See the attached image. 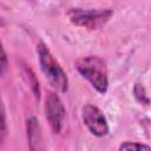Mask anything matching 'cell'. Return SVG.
I'll use <instances>...</instances> for the list:
<instances>
[{"instance_id": "3", "label": "cell", "mask_w": 151, "mask_h": 151, "mask_svg": "<svg viewBox=\"0 0 151 151\" xmlns=\"http://www.w3.org/2000/svg\"><path fill=\"white\" fill-rule=\"evenodd\" d=\"M112 9H83L71 8L67 15L76 26L86 29H98L103 27L112 17Z\"/></svg>"}, {"instance_id": "6", "label": "cell", "mask_w": 151, "mask_h": 151, "mask_svg": "<svg viewBox=\"0 0 151 151\" xmlns=\"http://www.w3.org/2000/svg\"><path fill=\"white\" fill-rule=\"evenodd\" d=\"M38 123L39 122L34 117H32L27 120V138H28L31 150H41L42 149L41 130H40V125Z\"/></svg>"}, {"instance_id": "2", "label": "cell", "mask_w": 151, "mask_h": 151, "mask_svg": "<svg viewBox=\"0 0 151 151\" xmlns=\"http://www.w3.org/2000/svg\"><path fill=\"white\" fill-rule=\"evenodd\" d=\"M37 54H38L40 68L47 81L55 90L60 92H66L68 88L67 76L44 42H39L37 45Z\"/></svg>"}, {"instance_id": "1", "label": "cell", "mask_w": 151, "mask_h": 151, "mask_svg": "<svg viewBox=\"0 0 151 151\" xmlns=\"http://www.w3.org/2000/svg\"><path fill=\"white\" fill-rule=\"evenodd\" d=\"M77 71L84 77L93 88L99 93H106L109 88L107 67L105 61L97 55H88L80 58L76 63Z\"/></svg>"}, {"instance_id": "4", "label": "cell", "mask_w": 151, "mask_h": 151, "mask_svg": "<svg viewBox=\"0 0 151 151\" xmlns=\"http://www.w3.org/2000/svg\"><path fill=\"white\" fill-rule=\"evenodd\" d=\"M83 122L88 131L97 137H104L109 133V124L101 110L92 104H86L81 110Z\"/></svg>"}, {"instance_id": "8", "label": "cell", "mask_w": 151, "mask_h": 151, "mask_svg": "<svg viewBox=\"0 0 151 151\" xmlns=\"http://www.w3.org/2000/svg\"><path fill=\"white\" fill-rule=\"evenodd\" d=\"M133 96L134 98L143 105H149L150 103V99L147 97V93L144 88V86L142 84H136L134 85V88H133Z\"/></svg>"}, {"instance_id": "10", "label": "cell", "mask_w": 151, "mask_h": 151, "mask_svg": "<svg viewBox=\"0 0 151 151\" xmlns=\"http://www.w3.org/2000/svg\"><path fill=\"white\" fill-rule=\"evenodd\" d=\"M7 67H8V61H7V55L6 52L4 50V46L0 41V77L4 76L7 72Z\"/></svg>"}, {"instance_id": "9", "label": "cell", "mask_w": 151, "mask_h": 151, "mask_svg": "<svg viewBox=\"0 0 151 151\" xmlns=\"http://www.w3.org/2000/svg\"><path fill=\"white\" fill-rule=\"evenodd\" d=\"M119 150H134V151H139V150H150V146H149V145H145V144L126 142V143H124V144H122V145L119 146Z\"/></svg>"}, {"instance_id": "7", "label": "cell", "mask_w": 151, "mask_h": 151, "mask_svg": "<svg viewBox=\"0 0 151 151\" xmlns=\"http://www.w3.org/2000/svg\"><path fill=\"white\" fill-rule=\"evenodd\" d=\"M7 137V123H6V112L4 107V103L0 96V144L5 142Z\"/></svg>"}, {"instance_id": "5", "label": "cell", "mask_w": 151, "mask_h": 151, "mask_svg": "<svg viewBox=\"0 0 151 151\" xmlns=\"http://www.w3.org/2000/svg\"><path fill=\"white\" fill-rule=\"evenodd\" d=\"M45 113L53 132L60 133L65 122L66 110L61 99L55 92H48L45 101Z\"/></svg>"}]
</instances>
